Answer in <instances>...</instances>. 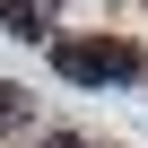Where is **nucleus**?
<instances>
[{
    "mask_svg": "<svg viewBox=\"0 0 148 148\" xmlns=\"http://www.w3.org/2000/svg\"><path fill=\"white\" fill-rule=\"evenodd\" d=\"M52 61H61V79H79V87H105V79H139L148 70V52L139 44H52Z\"/></svg>",
    "mask_w": 148,
    "mask_h": 148,
    "instance_id": "1",
    "label": "nucleus"
},
{
    "mask_svg": "<svg viewBox=\"0 0 148 148\" xmlns=\"http://www.w3.org/2000/svg\"><path fill=\"white\" fill-rule=\"evenodd\" d=\"M26 122H35V96L18 79H0V131H26Z\"/></svg>",
    "mask_w": 148,
    "mask_h": 148,
    "instance_id": "2",
    "label": "nucleus"
},
{
    "mask_svg": "<svg viewBox=\"0 0 148 148\" xmlns=\"http://www.w3.org/2000/svg\"><path fill=\"white\" fill-rule=\"evenodd\" d=\"M0 26H9V35H26V44H35V35H52V26H44V9H35V0H9V18H0Z\"/></svg>",
    "mask_w": 148,
    "mask_h": 148,
    "instance_id": "3",
    "label": "nucleus"
},
{
    "mask_svg": "<svg viewBox=\"0 0 148 148\" xmlns=\"http://www.w3.org/2000/svg\"><path fill=\"white\" fill-rule=\"evenodd\" d=\"M35 148H96V139H79V131H44Z\"/></svg>",
    "mask_w": 148,
    "mask_h": 148,
    "instance_id": "4",
    "label": "nucleus"
}]
</instances>
